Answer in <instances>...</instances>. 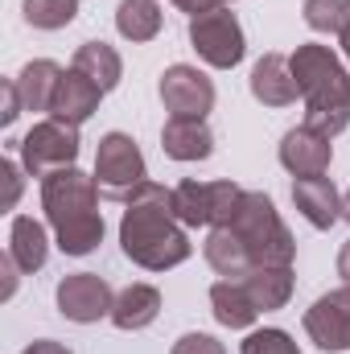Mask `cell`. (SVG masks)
Wrapping results in <instances>:
<instances>
[{"instance_id":"cell-1","label":"cell","mask_w":350,"mask_h":354,"mask_svg":"<svg viewBox=\"0 0 350 354\" xmlns=\"http://www.w3.org/2000/svg\"><path fill=\"white\" fill-rule=\"evenodd\" d=\"M120 248L132 264L145 272H169L185 264L194 243L174 214V189L145 181L128 202H124V218H120Z\"/></svg>"},{"instance_id":"cell-2","label":"cell","mask_w":350,"mask_h":354,"mask_svg":"<svg viewBox=\"0 0 350 354\" xmlns=\"http://www.w3.org/2000/svg\"><path fill=\"white\" fill-rule=\"evenodd\" d=\"M42 210L54 227V243L62 248V256H91L103 243L99 185L79 165L42 177Z\"/></svg>"},{"instance_id":"cell-3","label":"cell","mask_w":350,"mask_h":354,"mask_svg":"<svg viewBox=\"0 0 350 354\" xmlns=\"http://www.w3.org/2000/svg\"><path fill=\"white\" fill-rule=\"evenodd\" d=\"M297 91L305 99V128L322 132L326 140H334L338 132H347L350 124V75L342 58L330 46L305 41L288 54Z\"/></svg>"},{"instance_id":"cell-4","label":"cell","mask_w":350,"mask_h":354,"mask_svg":"<svg viewBox=\"0 0 350 354\" xmlns=\"http://www.w3.org/2000/svg\"><path fill=\"white\" fill-rule=\"evenodd\" d=\"M227 227L243 239V248H248V256H252L256 268L293 264V260H297V239H293V231L284 227L276 202H272L268 194H260V189H243V198H239V206H235V214H231Z\"/></svg>"},{"instance_id":"cell-5","label":"cell","mask_w":350,"mask_h":354,"mask_svg":"<svg viewBox=\"0 0 350 354\" xmlns=\"http://www.w3.org/2000/svg\"><path fill=\"white\" fill-rule=\"evenodd\" d=\"M95 185L103 198L111 202H128L145 181H149V165H145V153L140 145L128 136V132H107L95 149Z\"/></svg>"},{"instance_id":"cell-6","label":"cell","mask_w":350,"mask_h":354,"mask_svg":"<svg viewBox=\"0 0 350 354\" xmlns=\"http://www.w3.org/2000/svg\"><path fill=\"white\" fill-rule=\"evenodd\" d=\"M79 128L75 124H62V120H42L33 124L21 140H17V153H21V165L29 177H50L58 169H71L79 161Z\"/></svg>"},{"instance_id":"cell-7","label":"cell","mask_w":350,"mask_h":354,"mask_svg":"<svg viewBox=\"0 0 350 354\" xmlns=\"http://www.w3.org/2000/svg\"><path fill=\"white\" fill-rule=\"evenodd\" d=\"M243 189L235 181H194L185 177L174 185V214L181 227H227Z\"/></svg>"},{"instance_id":"cell-8","label":"cell","mask_w":350,"mask_h":354,"mask_svg":"<svg viewBox=\"0 0 350 354\" xmlns=\"http://www.w3.org/2000/svg\"><path fill=\"white\" fill-rule=\"evenodd\" d=\"M190 46H194V54H198L206 66H214V71H231V66H239L243 54H248L243 25H239V17H235L227 4L190 21Z\"/></svg>"},{"instance_id":"cell-9","label":"cell","mask_w":350,"mask_h":354,"mask_svg":"<svg viewBox=\"0 0 350 354\" xmlns=\"http://www.w3.org/2000/svg\"><path fill=\"white\" fill-rule=\"evenodd\" d=\"M58 313L66 322H79V326H91L99 317H111V305H116V292L103 276L95 272H75V276H62L58 280Z\"/></svg>"},{"instance_id":"cell-10","label":"cell","mask_w":350,"mask_h":354,"mask_svg":"<svg viewBox=\"0 0 350 354\" xmlns=\"http://www.w3.org/2000/svg\"><path fill=\"white\" fill-rule=\"evenodd\" d=\"M161 103L169 115L181 120H206L214 111V83L198 71V66H185L177 62L161 75Z\"/></svg>"},{"instance_id":"cell-11","label":"cell","mask_w":350,"mask_h":354,"mask_svg":"<svg viewBox=\"0 0 350 354\" xmlns=\"http://www.w3.org/2000/svg\"><path fill=\"white\" fill-rule=\"evenodd\" d=\"M305 334L322 351H350V288L322 292L305 309Z\"/></svg>"},{"instance_id":"cell-12","label":"cell","mask_w":350,"mask_h":354,"mask_svg":"<svg viewBox=\"0 0 350 354\" xmlns=\"http://www.w3.org/2000/svg\"><path fill=\"white\" fill-rule=\"evenodd\" d=\"M330 161H334V145L322 132H313L305 124L293 128V132H284V140H280V165L293 177H326Z\"/></svg>"},{"instance_id":"cell-13","label":"cell","mask_w":350,"mask_h":354,"mask_svg":"<svg viewBox=\"0 0 350 354\" xmlns=\"http://www.w3.org/2000/svg\"><path fill=\"white\" fill-rule=\"evenodd\" d=\"M293 206L317 231H330L347 210V202H342V194H338V185L330 177H297L293 181Z\"/></svg>"},{"instance_id":"cell-14","label":"cell","mask_w":350,"mask_h":354,"mask_svg":"<svg viewBox=\"0 0 350 354\" xmlns=\"http://www.w3.org/2000/svg\"><path fill=\"white\" fill-rule=\"evenodd\" d=\"M99 99H103V87L91 83L83 71H62L58 79V91H54V103H50V120H62V124H87L91 115L99 111Z\"/></svg>"},{"instance_id":"cell-15","label":"cell","mask_w":350,"mask_h":354,"mask_svg":"<svg viewBox=\"0 0 350 354\" xmlns=\"http://www.w3.org/2000/svg\"><path fill=\"white\" fill-rule=\"evenodd\" d=\"M252 95L260 99L264 107H288L297 103V79L284 54H264L260 62L252 66Z\"/></svg>"},{"instance_id":"cell-16","label":"cell","mask_w":350,"mask_h":354,"mask_svg":"<svg viewBox=\"0 0 350 354\" xmlns=\"http://www.w3.org/2000/svg\"><path fill=\"white\" fill-rule=\"evenodd\" d=\"M161 149L174 161H206L214 153V132L206 128V120H181L169 115L161 128Z\"/></svg>"},{"instance_id":"cell-17","label":"cell","mask_w":350,"mask_h":354,"mask_svg":"<svg viewBox=\"0 0 350 354\" xmlns=\"http://www.w3.org/2000/svg\"><path fill=\"white\" fill-rule=\"evenodd\" d=\"M161 313V292L153 284H128L116 292V305H111V326L124 330V334H136L145 326H153Z\"/></svg>"},{"instance_id":"cell-18","label":"cell","mask_w":350,"mask_h":354,"mask_svg":"<svg viewBox=\"0 0 350 354\" xmlns=\"http://www.w3.org/2000/svg\"><path fill=\"white\" fill-rule=\"evenodd\" d=\"M243 280V288L252 292V301H256V309L260 313H276V309H284L288 305V297H293V264H264V268H252L248 276H239Z\"/></svg>"},{"instance_id":"cell-19","label":"cell","mask_w":350,"mask_h":354,"mask_svg":"<svg viewBox=\"0 0 350 354\" xmlns=\"http://www.w3.org/2000/svg\"><path fill=\"white\" fill-rule=\"evenodd\" d=\"M202 256H206V264L214 268L223 280H239V276H248L256 268L252 256H248V248H243V239L231 227H210V235L202 243Z\"/></svg>"},{"instance_id":"cell-20","label":"cell","mask_w":350,"mask_h":354,"mask_svg":"<svg viewBox=\"0 0 350 354\" xmlns=\"http://www.w3.org/2000/svg\"><path fill=\"white\" fill-rule=\"evenodd\" d=\"M210 309H214V322L227 326V330H252V322L260 317L252 292L243 288V280H219L210 284Z\"/></svg>"},{"instance_id":"cell-21","label":"cell","mask_w":350,"mask_h":354,"mask_svg":"<svg viewBox=\"0 0 350 354\" xmlns=\"http://www.w3.org/2000/svg\"><path fill=\"white\" fill-rule=\"evenodd\" d=\"M8 256L17 260L21 272H37L50 260V235L33 214H17L8 227Z\"/></svg>"},{"instance_id":"cell-22","label":"cell","mask_w":350,"mask_h":354,"mask_svg":"<svg viewBox=\"0 0 350 354\" xmlns=\"http://www.w3.org/2000/svg\"><path fill=\"white\" fill-rule=\"evenodd\" d=\"M58 79H62V66L50 62V58L25 62V71L17 75V91H21V99H25V111H50L54 91H58Z\"/></svg>"},{"instance_id":"cell-23","label":"cell","mask_w":350,"mask_h":354,"mask_svg":"<svg viewBox=\"0 0 350 354\" xmlns=\"http://www.w3.org/2000/svg\"><path fill=\"white\" fill-rule=\"evenodd\" d=\"M75 71H83L91 83H99L103 95H107V91L120 87V79H124V58L107 41H83L75 50Z\"/></svg>"},{"instance_id":"cell-24","label":"cell","mask_w":350,"mask_h":354,"mask_svg":"<svg viewBox=\"0 0 350 354\" xmlns=\"http://www.w3.org/2000/svg\"><path fill=\"white\" fill-rule=\"evenodd\" d=\"M116 29H120V37H128L136 46L153 41L161 33V8H157V0H120Z\"/></svg>"},{"instance_id":"cell-25","label":"cell","mask_w":350,"mask_h":354,"mask_svg":"<svg viewBox=\"0 0 350 354\" xmlns=\"http://www.w3.org/2000/svg\"><path fill=\"white\" fill-rule=\"evenodd\" d=\"M305 25L313 33H347L350 29V0H305Z\"/></svg>"},{"instance_id":"cell-26","label":"cell","mask_w":350,"mask_h":354,"mask_svg":"<svg viewBox=\"0 0 350 354\" xmlns=\"http://www.w3.org/2000/svg\"><path fill=\"white\" fill-rule=\"evenodd\" d=\"M79 17V0H25V21L33 29H66Z\"/></svg>"},{"instance_id":"cell-27","label":"cell","mask_w":350,"mask_h":354,"mask_svg":"<svg viewBox=\"0 0 350 354\" xmlns=\"http://www.w3.org/2000/svg\"><path fill=\"white\" fill-rule=\"evenodd\" d=\"M239 351L243 354H301L297 342H293L284 330H252Z\"/></svg>"},{"instance_id":"cell-28","label":"cell","mask_w":350,"mask_h":354,"mask_svg":"<svg viewBox=\"0 0 350 354\" xmlns=\"http://www.w3.org/2000/svg\"><path fill=\"white\" fill-rule=\"evenodd\" d=\"M169 354H227V351H223V342L210 338V334H181Z\"/></svg>"},{"instance_id":"cell-29","label":"cell","mask_w":350,"mask_h":354,"mask_svg":"<svg viewBox=\"0 0 350 354\" xmlns=\"http://www.w3.org/2000/svg\"><path fill=\"white\" fill-rule=\"evenodd\" d=\"M0 95H4V107H0V124L8 128V124H17V115L25 111V99H21V91H17V79H4V83H0Z\"/></svg>"},{"instance_id":"cell-30","label":"cell","mask_w":350,"mask_h":354,"mask_svg":"<svg viewBox=\"0 0 350 354\" xmlns=\"http://www.w3.org/2000/svg\"><path fill=\"white\" fill-rule=\"evenodd\" d=\"M0 177H4V210H12L17 198H21V169H17V161H0Z\"/></svg>"},{"instance_id":"cell-31","label":"cell","mask_w":350,"mask_h":354,"mask_svg":"<svg viewBox=\"0 0 350 354\" xmlns=\"http://www.w3.org/2000/svg\"><path fill=\"white\" fill-rule=\"evenodd\" d=\"M174 4L185 12V17H190V21H194V17H202V12H214V8H223L219 0H174Z\"/></svg>"},{"instance_id":"cell-32","label":"cell","mask_w":350,"mask_h":354,"mask_svg":"<svg viewBox=\"0 0 350 354\" xmlns=\"http://www.w3.org/2000/svg\"><path fill=\"white\" fill-rule=\"evenodd\" d=\"M21 354H71L66 342H54V338H37V342H29Z\"/></svg>"},{"instance_id":"cell-33","label":"cell","mask_w":350,"mask_h":354,"mask_svg":"<svg viewBox=\"0 0 350 354\" xmlns=\"http://www.w3.org/2000/svg\"><path fill=\"white\" fill-rule=\"evenodd\" d=\"M0 268H4V292H0V297L8 301V297L17 292V272H21V268H17V260H12V256H4V260H0Z\"/></svg>"},{"instance_id":"cell-34","label":"cell","mask_w":350,"mask_h":354,"mask_svg":"<svg viewBox=\"0 0 350 354\" xmlns=\"http://www.w3.org/2000/svg\"><path fill=\"white\" fill-rule=\"evenodd\" d=\"M338 276H342V284L350 288V243H342V252H338Z\"/></svg>"},{"instance_id":"cell-35","label":"cell","mask_w":350,"mask_h":354,"mask_svg":"<svg viewBox=\"0 0 350 354\" xmlns=\"http://www.w3.org/2000/svg\"><path fill=\"white\" fill-rule=\"evenodd\" d=\"M338 41H342V54H347V62H350V29L342 33V37H338Z\"/></svg>"},{"instance_id":"cell-36","label":"cell","mask_w":350,"mask_h":354,"mask_svg":"<svg viewBox=\"0 0 350 354\" xmlns=\"http://www.w3.org/2000/svg\"><path fill=\"white\" fill-rule=\"evenodd\" d=\"M342 202H347V210H342V218L350 223V189H347V198H342Z\"/></svg>"},{"instance_id":"cell-37","label":"cell","mask_w":350,"mask_h":354,"mask_svg":"<svg viewBox=\"0 0 350 354\" xmlns=\"http://www.w3.org/2000/svg\"><path fill=\"white\" fill-rule=\"evenodd\" d=\"M219 4H231V0H219Z\"/></svg>"}]
</instances>
